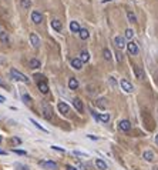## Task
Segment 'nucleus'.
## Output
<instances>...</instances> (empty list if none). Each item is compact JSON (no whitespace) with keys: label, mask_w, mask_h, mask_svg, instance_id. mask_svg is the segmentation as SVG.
I'll return each mask as SVG.
<instances>
[{"label":"nucleus","mask_w":158,"mask_h":170,"mask_svg":"<svg viewBox=\"0 0 158 170\" xmlns=\"http://www.w3.org/2000/svg\"><path fill=\"white\" fill-rule=\"evenodd\" d=\"M10 76H12L13 80H19V81H23V83H29L30 81L27 76H24L22 71H19L16 69H10Z\"/></svg>","instance_id":"1"},{"label":"nucleus","mask_w":158,"mask_h":170,"mask_svg":"<svg viewBox=\"0 0 158 170\" xmlns=\"http://www.w3.org/2000/svg\"><path fill=\"white\" fill-rule=\"evenodd\" d=\"M41 113H43V116H44L46 119H49V120L53 117V109L50 107V105H49V103L41 102Z\"/></svg>","instance_id":"2"},{"label":"nucleus","mask_w":158,"mask_h":170,"mask_svg":"<svg viewBox=\"0 0 158 170\" xmlns=\"http://www.w3.org/2000/svg\"><path fill=\"white\" fill-rule=\"evenodd\" d=\"M43 169H47V170H57V163L56 161H47V160H43V161H40L39 163Z\"/></svg>","instance_id":"3"},{"label":"nucleus","mask_w":158,"mask_h":170,"mask_svg":"<svg viewBox=\"0 0 158 170\" xmlns=\"http://www.w3.org/2000/svg\"><path fill=\"white\" fill-rule=\"evenodd\" d=\"M120 84H121V89L125 92V93H131L132 90H134V87H132V84L128 81V80H125V79H121V81H120Z\"/></svg>","instance_id":"4"},{"label":"nucleus","mask_w":158,"mask_h":170,"mask_svg":"<svg viewBox=\"0 0 158 170\" xmlns=\"http://www.w3.org/2000/svg\"><path fill=\"white\" fill-rule=\"evenodd\" d=\"M114 44L117 46V49H124L127 44H125V39L122 36H115L114 37Z\"/></svg>","instance_id":"5"},{"label":"nucleus","mask_w":158,"mask_h":170,"mask_svg":"<svg viewBox=\"0 0 158 170\" xmlns=\"http://www.w3.org/2000/svg\"><path fill=\"white\" fill-rule=\"evenodd\" d=\"M30 43H32V46L34 49H37L40 46V39H39V36L36 33H30Z\"/></svg>","instance_id":"6"},{"label":"nucleus","mask_w":158,"mask_h":170,"mask_svg":"<svg viewBox=\"0 0 158 170\" xmlns=\"http://www.w3.org/2000/svg\"><path fill=\"white\" fill-rule=\"evenodd\" d=\"M127 49H128L130 54H132V56L138 53V44H137V43H134V42H130V43H127Z\"/></svg>","instance_id":"7"},{"label":"nucleus","mask_w":158,"mask_h":170,"mask_svg":"<svg viewBox=\"0 0 158 170\" xmlns=\"http://www.w3.org/2000/svg\"><path fill=\"white\" fill-rule=\"evenodd\" d=\"M118 127H120V130H122V132H130V130H131V123H130L128 120H121V122L118 123Z\"/></svg>","instance_id":"8"},{"label":"nucleus","mask_w":158,"mask_h":170,"mask_svg":"<svg viewBox=\"0 0 158 170\" xmlns=\"http://www.w3.org/2000/svg\"><path fill=\"white\" fill-rule=\"evenodd\" d=\"M32 20H33V23H36V24L41 23V20H43V16H41V13L34 10V12L32 13Z\"/></svg>","instance_id":"9"},{"label":"nucleus","mask_w":158,"mask_h":170,"mask_svg":"<svg viewBox=\"0 0 158 170\" xmlns=\"http://www.w3.org/2000/svg\"><path fill=\"white\" fill-rule=\"evenodd\" d=\"M73 106L76 107V110H77L78 113H83V112H84V106H83V102H81L80 99H74V100H73Z\"/></svg>","instance_id":"10"},{"label":"nucleus","mask_w":158,"mask_h":170,"mask_svg":"<svg viewBox=\"0 0 158 170\" xmlns=\"http://www.w3.org/2000/svg\"><path fill=\"white\" fill-rule=\"evenodd\" d=\"M57 107H59L60 113H63V114H68V113H70V107H68V105H66V103H63V102H60Z\"/></svg>","instance_id":"11"},{"label":"nucleus","mask_w":158,"mask_h":170,"mask_svg":"<svg viewBox=\"0 0 158 170\" xmlns=\"http://www.w3.org/2000/svg\"><path fill=\"white\" fill-rule=\"evenodd\" d=\"M142 157H144L147 161H154V159H155V156H154V153H152L151 150H145V151L142 153Z\"/></svg>","instance_id":"12"},{"label":"nucleus","mask_w":158,"mask_h":170,"mask_svg":"<svg viewBox=\"0 0 158 170\" xmlns=\"http://www.w3.org/2000/svg\"><path fill=\"white\" fill-rule=\"evenodd\" d=\"M39 90L43 93V95H46V93H49V84L43 80V81H40L39 83Z\"/></svg>","instance_id":"13"},{"label":"nucleus","mask_w":158,"mask_h":170,"mask_svg":"<svg viewBox=\"0 0 158 170\" xmlns=\"http://www.w3.org/2000/svg\"><path fill=\"white\" fill-rule=\"evenodd\" d=\"M71 66H73V69L80 70V69L83 67V62L80 60V57H78V59H73V60H71Z\"/></svg>","instance_id":"14"},{"label":"nucleus","mask_w":158,"mask_h":170,"mask_svg":"<svg viewBox=\"0 0 158 170\" xmlns=\"http://www.w3.org/2000/svg\"><path fill=\"white\" fill-rule=\"evenodd\" d=\"M68 87H70L71 90H76V89L78 87V80H77L76 77H71V79L68 80Z\"/></svg>","instance_id":"15"},{"label":"nucleus","mask_w":158,"mask_h":170,"mask_svg":"<svg viewBox=\"0 0 158 170\" xmlns=\"http://www.w3.org/2000/svg\"><path fill=\"white\" fill-rule=\"evenodd\" d=\"M70 30H71L73 33H80L81 27H80L78 22H71V23H70Z\"/></svg>","instance_id":"16"},{"label":"nucleus","mask_w":158,"mask_h":170,"mask_svg":"<svg viewBox=\"0 0 158 170\" xmlns=\"http://www.w3.org/2000/svg\"><path fill=\"white\" fill-rule=\"evenodd\" d=\"M134 71H135V76H137L138 80H144V70H142L141 67L135 66V67H134Z\"/></svg>","instance_id":"17"},{"label":"nucleus","mask_w":158,"mask_h":170,"mask_svg":"<svg viewBox=\"0 0 158 170\" xmlns=\"http://www.w3.org/2000/svg\"><path fill=\"white\" fill-rule=\"evenodd\" d=\"M51 27H53L56 32H61V22L57 20V19L51 20Z\"/></svg>","instance_id":"18"},{"label":"nucleus","mask_w":158,"mask_h":170,"mask_svg":"<svg viewBox=\"0 0 158 170\" xmlns=\"http://www.w3.org/2000/svg\"><path fill=\"white\" fill-rule=\"evenodd\" d=\"M97 120H98V122H103V123H108V122H110V114H108V113H101V114H98Z\"/></svg>","instance_id":"19"},{"label":"nucleus","mask_w":158,"mask_h":170,"mask_svg":"<svg viewBox=\"0 0 158 170\" xmlns=\"http://www.w3.org/2000/svg\"><path fill=\"white\" fill-rule=\"evenodd\" d=\"M20 6H22L23 10H29V9L32 7V0H22Z\"/></svg>","instance_id":"20"},{"label":"nucleus","mask_w":158,"mask_h":170,"mask_svg":"<svg viewBox=\"0 0 158 170\" xmlns=\"http://www.w3.org/2000/svg\"><path fill=\"white\" fill-rule=\"evenodd\" d=\"M78 34H80V39H81V40H87V39L90 37V32H88L87 29H81Z\"/></svg>","instance_id":"21"},{"label":"nucleus","mask_w":158,"mask_h":170,"mask_svg":"<svg viewBox=\"0 0 158 170\" xmlns=\"http://www.w3.org/2000/svg\"><path fill=\"white\" fill-rule=\"evenodd\" d=\"M0 42H2L3 44H9V34H7L6 32L0 33Z\"/></svg>","instance_id":"22"},{"label":"nucleus","mask_w":158,"mask_h":170,"mask_svg":"<svg viewBox=\"0 0 158 170\" xmlns=\"http://www.w3.org/2000/svg\"><path fill=\"white\" fill-rule=\"evenodd\" d=\"M95 166H97L100 170H105V169H107L105 161H104V160H101V159H97V160H95Z\"/></svg>","instance_id":"23"},{"label":"nucleus","mask_w":158,"mask_h":170,"mask_svg":"<svg viewBox=\"0 0 158 170\" xmlns=\"http://www.w3.org/2000/svg\"><path fill=\"white\" fill-rule=\"evenodd\" d=\"M80 60H81L83 63H87V62L90 60V53H88V52H81V54H80Z\"/></svg>","instance_id":"24"},{"label":"nucleus","mask_w":158,"mask_h":170,"mask_svg":"<svg viewBox=\"0 0 158 170\" xmlns=\"http://www.w3.org/2000/svg\"><path fill=\"white\" fill-rule=\"evenodd\" d=\"M30 67L32 69H39V67H41V63L37 59H32L30 60Z\"/></svg>","instance_id":"25"},{"label":"nucleus","mask_w":158,"mask_h":170,"mask_svg":"<svg viewBox=\"0 0 158 170\" xmlns=\"http://www.w3.org/2000/svg\"><path fill=\"white\" fill-rule=\"evenodd\" d=\"M127 17H128V22H131V23H135V22H137V17H135V15H134L131 10H127Z\"/></svg>","instance_id":"26"},{"label":"nucleus","mask_w":158,"mask_h":170,"mask_svg":"<svg viewBox=\"0 0 158 170\" xmlns=\"http://www.w3.org/2000/svg\"><path fill=\"white\" fill-rule=\"evenodd\" d=\"M105 102H107L105 99H98L95 103H97V106H98L100 109H105V107H107V103H105Z\"/></svg>","instance_id":"27"},{"label":"nucleus","mask_w":158,"mask_h":170,"mask_svg":"<svg viewBox=\"0 0 158 170\" xmlns=\"http://www.w3.org/2000/svg\"><path fill=\"white\" fill-rule=\"evenodd\" d=\"M103 56H104V59H105V60H108V62L113 59V56H111V52H110L108 49H104V52H103Z\"/></svg>","instance_id":"28"},{"label":"nucleus","mask_w":158,"mask_h":170,"mask_svg":"<svg viewBox=\"0 0 158 170\" xmlns=\"http://www.w3.org/2000/svg\"><path fill=\"white\" fill-rule=\"evenodd\" d=\"M30 122H32V123H33V124H34V126L37 127V129H40L41 132H44V133H47V130H46V129H44V127H43L41 124H39V123H37V122H36L34 119H30Z\"/></svg>","instance_id":"29"},{"label":"nucleus","mask_w":158,"mask_h":170,"mask_svg":"<svg viewBox=\"0 0 158 170\" xmlns=\"http://www.w3.org/2000/svg\"><path fill=\"white\" fill-rule=\"evenodd\" d=\"M10 143H12L13 146H19V144H22V139H19V137H12V139H10Z\"/></svg>","instance_id":"30"},{"label":"nucleus","mask_w":158,"mask_h":170,"mask_svg":"<svg viewBox=\"0 0 158 170\" xmlns=\"http://www.w3.org/2000/svg\"><path fill=\"white\" fill-rule=\"evenodd\" d=\"M125 37L127 39H132L134 37V30L132 29H127L125 30Z\"/></svg>","instance_id":"31"},{"label":"nucleus","mask_w":158,"mask_h":170,"mask_svg":"<svg viewBox=\"0 0 158 170\" xmlns=\"http://www.w3.org/2000/svg\"><path fill=\"white\" fill-rule=\"evenodd\" d=\"M13 151H14L16 154H20V156H26V154H27L26 151H23V150H17V149H13Z\"/></svg>","instance_id":"32"},{"label":"nucleus","mask_w":158,"mask_h":170,"mask_svg":"<svg viewBox=\"0 0 158 170\" xmlns=\"http://www.w3.org/2000/svg\"><path fill=\"white\" fill-rule=\"evenodd\" d=\"M22 97H23V102H24V103H30V96H29V95H23Z\"/></svg>","instance_id":"33"},{"label":"nucleus","mask_w":158,"mask_h":170,"mask_svg":"<svg viewBox=\"0 0 158 170\" xmlns=\"http://www.w3.org/2000/svg\"><path fill=\"white\" fill-rule=\"evenodd\" d=\"M108 81L111 83V86H113V87H115V86H117V81H115V79H114V77H110V79H108Z\"/></svg>","instance_id":"34"},{"label":"nucleus","mask_w":158,"mask_h":170,"mask_svg":"<svg viewBox=\"0 0 158 170\" xmlns=\"http://www.w3.org/2000/svg\"><path fill=\"white\" fill-rule=\"evenodd\" d=\"M51 149H53V150H57V151H63V153L66 151L64 149H61V147H59V146H51Z\"/></svg>","instance_id":"35"},{"label":"nucleus","mask_w":158,"mask_h":170,"mask_svg":"<svg viewBox=\"0 0 158 170\" xmlns=\"http://www.w3.org/2000/svg\"><path fill=\"white\" fill-rule=\"evenodd\" d=\"M74 154H76V156H83V157H87V153H81V151H77V150H74Z\"/></svg>","instance_id":"36"},{"label":"nucleus","mask_w":158,"mask_h":170,"mask_svg":"<svg viewBox=\"0 0 158 170\" xmlns=\"http://www.w3.org/2000/svg\"><path fill=\"white\" fill-rule=\"evenodd\" d=\"M115 56H117V60H118V62H122V54H121L120 52H118V53H115Z\"/></svg>","instance_id":"37"},{"label":"nucleus","mask_w":158,"mask_h":170,"mask_svg":"<svg viewBox=\"0 0 158 170\" xmlns=\"http://www.w3.org/2000/svg\"><path fill=\"white\" fill-rule=\"evenodd\" d=\"M0 86H3V87H7V84H6V83H5V81L2 80V79H0Z\"/></svg>","instance_id":"38"},{"label":"nucleus","mask_w":158,"mask_h":170,"mask_svg":"<svg viewBox=\"0 0 158 170\" xmlns=\"http://www.w3.org/2000/svg\"><path fill=\"white\" fill-rule=\"evenodd\" d=\"M87 137H88V139H91V140H97V137H95V136H91V134H88Z\"/></svg>","instance_id":"39"},{"label":"nucleus","mask_w":158,"mask_h":170,"mask_svg":"<svg viewBox=\"0 0 158 170\" xmlns=\"http://www.w3.org/2000/svg\"><path fill=\"white\" fill-rule=\"evenodd\" d=\"M67 170H77V169L73 167V166H67Z\"/></svg>","instance_id":"40"},{"label":"nucleus","mask_w":158,"mask_h":170,"mask_svg":"<svg viewBox=\"0 0 158 170\" xmlns=\"http://www.w3.org/2000/svg\"><path fill=\"white\" fill-rule=\"evenodd\" d=\"M0 154H2V156H6V154H7V151H5V150H0Z\"/></svg>","instance_id":"41"},{"label":"nucleus","mask_w":158,"mask_h":170,"mask_svg":"<svg viewBox=\"0 0 158 170\" xmlns=\"http://www.w3.org/2000/svg\"><path fill=\"white\" fill-rule=\"evenodd\" d=\"M3 102H5V97H3V96H0V103H3Z\"/></svg>","instance_id":"42"},{"label":"nucleus","mask_w":158,"mask_h":170,"mask_svg":"<svg viewBox=\"0 0 158 170\" xmlns=\"http://www.w3.org/2000/svg\"><path fill=\"white\" fill-rule=\"evenodd\" d=\"M155 143H157V144H158V134H157V136H155Z\"/></svg>","instance_id":"43"},{"label":"nucleus","mask_w":158,"mask_h":170,"mask_svg":"<svg viewBox=\"0 0 158 170\" xmlns=\"http://www.w3.org/2000/svg\"><path fill=\"white\" fill-rule=\"evenodd\" d=\"M103 2H104V3H105V2H110V0H103Z\"/></svg>","instance_id":"44"},{"label":"nucleus","mask_w":158,"mask_h":170,"mask_svg":"<svg viewBox=\"0 0 158 170\" xmlns=\"http://www.w3.org/2000/svg\"><path fill=\"white\" fill-rule=\"evenodd\" d=\"M0 142H2V136H0Z\"/></svg>","instance_id":"45"},{"label":"nucleus","mask_w":158,"mask_h":170,"mask_svg":"<svg viewBox=\"0 0 158 170\" xmlns=\"http://www.w3.org/2000/svg\"><path fill=\"white\" fill-rule=\"evenodd\" d=\"M0 33H2V32H0Z\"/></svg>","instance_id":"46"}]
</instances>
